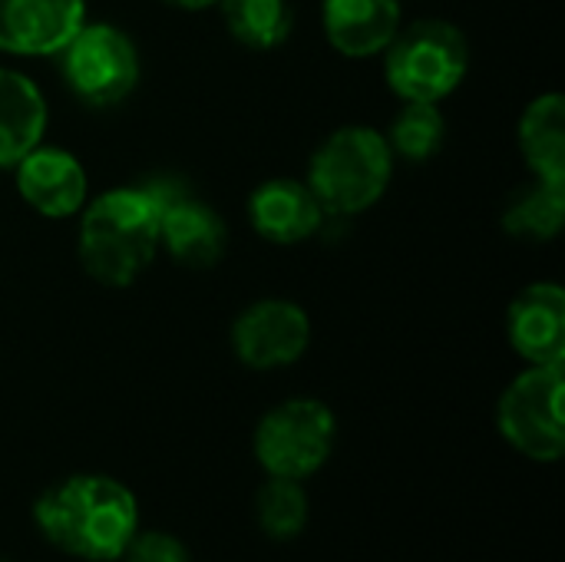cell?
<instances>
[{
  "label": "cell",
  "mask_w": 565,
  "mask_h": 562,
  "mask_svg": "<svg viewBox=\"0 0 565 562\" xmlns=\"http://www.w3.org/2000/svg\"><path fill=\"white\" fill-rule=\"evenodd\" d=\"M33 523L63 556L116 562L139 530V500L116 477L73 474L36 497Z\"/></svg>",
  "instance_id": "cell-1"
},
{
  "label": "cell",
  "mask_w": 565,
  "mask_h": 562,
  "mask_svg": "<svg viewBox=\"0 0 565 562\" xmlns=\"http://www.w3.org/2000/svg\"><path fill=\"white\" fill-rule=\"evenodd\" d=\"M76 252L103 288H129L159 255V209L142 185H119L79 209Z\"/></svg>",
  "instance_id": "cell-2"
},
{
  "label": "cell",
  "mask_w": 565,
  "mask_h": 562,
  "mask_svg": "<svg viewBox=\"0 0 565 562\" xmlns=\"http://www.w3.org/2000/svg\"><path fill=\"white\" fill-rule=\"evenodd\" d=\"M394 179V152L374 126L334 129L308 162V189L324 215H361L377 205Z\"/></svg>",
  "instance_id": "cell-3"
},
{
  "label": "cell",
  "mask_w": 565,
  "mask_h": 562,
  "mask_svg": "<svg viewBox=\"0 0 565 562\" xmlns=\"http://www.w3.org/2000/svg\"><path fill=\"white\" fill-rule=\"evenodd\" d=\"M470 70L467 33L440 17L401 23L384 50V79L401 103H444Z\"/></svg>",
  "instance_id": "cell-4"
},
{
  "label": "cell",
  "mask_w": 565,
  "mask_h": 562,
  "mask_svg": "<svg viewBox=\"0 0 565 562\" xmlns=\"http://www.w3.org/2000/svg\"><path fill=\"white\" fill-rule=\"evenodd\" d=\"M338 417L318 397H288L265 411L255 427L252 450L268 477L305 484L334 454Z\"/></svg>",
  "instance_id": "cell-5"
},
{
  "label": "cell",
  "mask_w": 565,
  "mask_h": 562,
  "mask_svg": "<svg viewBox=\"0 0 565 562\" xmlns=\"http://www.w3.org/2000/svg\"><path fill=\"white\" fill-rule=\"evenodd\" d=\"M565 364H530L516 374L497 404L500 437L536 464H556L565 454Z\"/></svg>",
  "instance_id": "cell-6"
},
{
  "label": "cell",
  "mask_w": 565,
  "mask_h": 562,
  "mask_svg": "<svg viewBox=\"0 0 565 562\" xmlns=\"http://www.w3.org/2000/svg\"><path fill=\"white\" fill-rule=\"evenodd\" d=\"M66 86L89 106H116L139 83V50L113 23H83L60 50Z\"/></svg>",
  "instance_id": "cell-7"
},
{
  "label": "cell",
  "mask_w": 565,
  "mask_h": 562,
  "mask_svg": "<svg viewBox=\"0 0 565 562\" xmlns=\"http://www.w3.org/2000/svg\"><path fill=\"white\" fill-rule=\"evenodd\" d=\"M159 209V248L182 268H212L228 245L225 219L202 199H192L175 179H152L142 185Z\"/></svg>",
  "instance_id": "cell-8"
},
{
  "label": "cell",
  "mask_w": 565,
  "mask_h": 562,
  "mask_svg": "<svg viewBox=\"0 0 565 562\" xmlns=\"http://www.w3.org/2000/svg\"><path fill=\"white\" fill-rule=\"evenodd\" d=\"M311 344V318L288 298L252 301L232 321V351L252 371L291 368Z\"/></svg>",
  "instance_id": "cell-9"
},
{
  "label": "cell",
  "mask_w": 565,
  "mask_h": 562,
  "mask_svg": "<svg viewBox=\"0 0 565 562\" xmlns=\"http://www.w3.org/2000/svg\"><path fill=\"white\" fill-rule=\"evenodd\" d=\"M13 182L20 199L43 219H73L89 199L83 162L60 146H33L17 166Z\"/></svg>",
  "instance_id": "cell-10"
},
{
  "label": "cell",
  "mask_w": 565,
  "mask_h": 562,
  "mask_svg": "<svg viewBox=\"0 0 565 562\" xmlns=\"http://www.w3.org/2000/svg\"><path fill=\"white\" fill-rule=\"evenodd\" d=\"M86 23V0H0V53L56 56Z\"/></svg>",
  "instance_id": "cell-11"
},
{
  "label": "cell",
  "mask_w": 565,
  "mask_h": 562,
  "mask_svg": "<svg viewBox=\"0 0 565 562\" xmlns=\"http://www.w3.org/2000/svg\"><path fill=\"white\" fill-rule=\"evenodd\" d=\"M510 348L526 364H565V291L556 282H533L507 308Z\"/></svg>",
  "instance_id": "cell-12"
},
{
  "label": "cell",
  "mask_w": 565,
  "mask_h": 562,
  "mask_svg": "<svg viewBox=\"0 0 565 562\" xmlns=\"http://www.w3.org/2000/svg\"><path fill=\"white\" fill-rule=\"evenodd\" d=\"M248 222L255 235L271 245H301L321 229L324 209L308 182L278 176L255 185L248 195Z\"/></svg>",
  "instance_id": "cell-13"
},
{
  "label": "cell",
  "mask_w": 565,
  "mask_h": 562,
  "mask_svg": "<svg viewBox=\"0 0 565 562\" xmlns=\"http://www.w3.org/2000/svg\"><path fill=\"white\" fill-rule=\"evenodd\" d=\"M401 23V0H321L324 36L341 56L351 60L384 53Z\"/></svg>",
  "instance_id": "cell-14"
},
{
  "label": "cell",
  "mask_w": 565,
  "mask_h": 562,
  "mask_svg": "<svg viewBox=\"0 0 565 562\" xmlns=\"http://www.w3.org/2000/svg\"><path fill=\"white\" fill-rule=\"evenodd\" d=\"M46 132V99L40 86L10 66H0V169H13Z\"/></svg>",
  "instance_id": "cell-15"
},
{
  "label": "cell",
  "mask_w": 565,
  "mask_h": 562,
  "mask_svg": "<svg viewBox=\"0 0 565 562\" xmlns=\"http://www.w3.org/2000/svg\"><path fill=\"white\" fill-rule=\"evenodd\" d=\"M520 152L533 179L565 185V99L563 93L536 96L520 116Z\"/></svg>",
  "instance_id": "cell-16"
},
{
  "label": "cell",
  "mask_w": 565,
  "mask_h": 562,
  "mask_svg": "<svg viewBox=\"0 0 565 562\" xmlns=\"http://www.w3.org/2000/svg\"><path fill=\"white\" fill-rule=\"evenodd\" d=\"M565 225V185L533 179L503 209V232L523 242H553Z\"/></svg>",
  "instance_id": "cell-17"
},
{
  "label": "cell",
  "mask_w": 565,
  "mask_h": 562,
  "mask_svg": "<svg viewBox=\"0 0 565 562\" xmlns=\"http://www.w3.org/2000/svg\"><path fill=\"white\" fill-rule=\"evenodd\" d=\"M228 33L248 50H275L288 40L295 13L288 0H218Z\"/></svg>",
  "instance_id": "cell-18"
},
{
  "label": "cell",
  "mask_w": 565,
  "mask_h": 562,
  "mask_svg": "<svg viewBox=\"0 0 565 562\" xmlns=\"http://www.w3.org/2000/svg\"><path fill=\"white\" fill-rule=\"evenodd\" d=\"M255 517H258V527H262V533L268 540L288 543V540L301 537L305 527H308V517H311V503H308L305 484L268 477L258 487Z\"/></svg>",
  "instance_id": "cell-19"
},
{
  "label": "cell",
  "mask_w": 565,
  "mask_h": 562,
  "mask_svg": "<svg viewBox=\"0 0 565 562\" xmlns=\"http://www.w3.org/2000/svg\"><path fill=\"white\" fill-rule=\"evenodd\" d=\"M444 136H447V123L437 103H404V109L391 123L387 146L394 159L401 156L411 162H427L440 152Z\"/></svg>",
  "instance_id": "cell-20"
},
{
  "label": "cell",
  "mask_w": 565,
  "mask_h": 562,
  "mask_svg": "<svg viewBox=\"0 0 565 562\" xmlns=\"http://www.w3.org/2000/svg\"><path fill=\"white\" fill-rule=\"evenodd\" d=\"M122 562H192V553L175 533L139 527L122 553Z\"/></svg>",
  "instance_id": "cell-21"
},
{
  "label": "cell",
  "mask_w": 565,
  "mask_h": 562,
  "mask_svg": "<svg viewBox=\"0 0 565 562\" xmlns=\"http://www.w3.org/2000/svg\"><path fill=\"white\" fill-rule=\"evenodd\" d=\"M162 3H169V7H175V10H189V13H195V10H209V7H215L218 0H162Z\"/></svg>",
  "instance_id": "cell-22"
},
{
  "label": "cell",
  "mask_w": 565,
  "mask_h": 562,
  "mask_svg": "<svg viewBox=\"0 0 565 562\" xmlns=\"http://www.w3.org/2000/svg\"><path fill=\"white\" fill-rule=\"evenodd\" d=\"M0 562H10V560H3V556H0Z\"/></svg>",
  "instance_id": "cell-23"
}]
</instances>
